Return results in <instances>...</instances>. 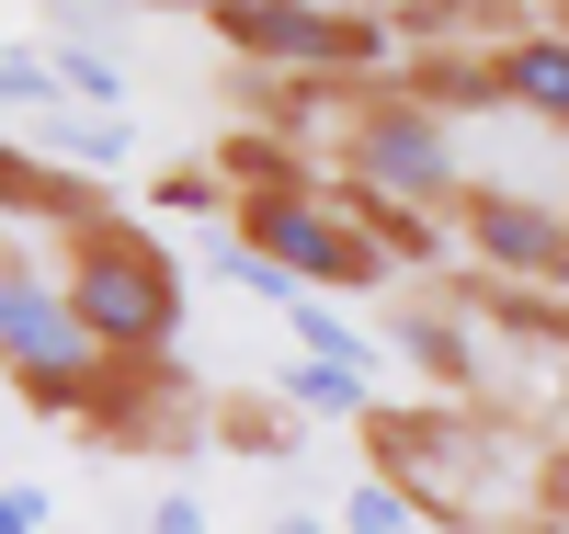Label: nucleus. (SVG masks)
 <instances>
[{"mask_svg": "<svg viewBox=\"0 0 569 534\" xmlns=\"http://www.w3.org/2000/svg\"><path fill=\"white\" fill-rule=\"evenodd\" d=\"M0 103L34 114V137L69 125V91H58V69H46V46H0Z\"/></svg>", "mask_w": 569, "mask_h": 534, "instance_id": "11", "label": "nucleus"}, {"mask_svg": "<svg viewBox=\"0 0 569 534\" xmlns=\"http://www.w3.org/2000/svg\"><path fill=\"white\" fill-rule=\"evenodd\" d=\"M262 534H342V523H319V512H273Z\"/></svg>", "mask_w": 569, "mask_h": 534, "instance_id": "18", "label": "nucleus"}, {"mask_svg": "<svg viewBox=\"0 0 569 534\" xmlns=\"http://www.w3.org/2000/svg\"><path fill=\"white\" fill-rule=\"evenodd\" d=\"M12 216L80 239V228H103V216H114V193H103V182H80L69 160H46V149H0V228H12Z\"/></svg>", "mask_w": 569, "mask_h": 534, "instance_id": "9", "label": "nucleus"}, {"mask_svg": "<svg viewBox=\"0 0 569 534\" xmlns=\"http://www.w3.org/2000/svg\"><path fill=\"white\" fill-rule=\"evenodd\" d=\"M399 342H410V364L433 375V386H467V375H479V353H467L456 308H410V319H399Z\"/></svg>", "mask_w": 569, "mask_h": 534, "instance_id": "12", "label": "nucleus"}, {"mask_svg": "<svg viewBox=\"0 0 569 534\" xmlns=\"http://www.w3.org/2000/svg\"><path fill=\"white\" fill-rule=\"evenodd\" d=\"M46 69H58V91L103 125V114H126V69L103 58V46H46Z\"/></svg>", "mask_w": 569, "mask_h": 534, "instance_id": "13", "label": "nucleus"}, {"mask_svg": "<svg viewBox=\"0 0 569 534\" xmlns=\"http://www.w3.org/2000/svg\"><path fill=\"white\" fill-rule=\"evenodd\" d=\"M536 512H558V523H569V444H547V455H536Z\"/></svg>", "mask_w": 569, "mask_h": 534, "instance_id": "15", "label": "nucleus"}, {"mask_svg": "<svg viewBox=\"0 0 569 534\" xmlns=\"http://www.w3.org/2000/svg\"><path fill=\"white\" fill-rule=\"evenodd\" d=\"M206 34L240 46L251 69L308 80V91H376L399 58L388 12H330V0H206Z\"/></svg>", "mask_w": 569, "mask_h": 534, "instance_id": "4", "label": "nucleus"}, {"mask_svg": "<svg viewBox=\"0 0 569 534\" xmlns=\"http://www.w3.org/2000/svg\"><path fill=\"white\" fill-rule=\"evenodd\" d=\"M467 262H479L490 284H512V296H547V284H569V205H547V193H512V182H467Z\"/></svg>", "mask_w": 569, "mask_h": 534, "instance_id": "7", "label": "nucleus"}, {"mask_svg": "<svg viewBox=\"0 0 569 534\" xmlns=\"http://www.w3.org/2000/svg\"><path fill=\"white\" fill-rule=\"evenodd\" d=\"M558 23H569V12H558Z\"/></svg>", "mask_w": 569, "mask_h": 534, "instance_id": "20", "label": "nucleus"}, {"mask_svg": "<svg viewBox=\"0 0 569 534\" xmlns=\"http://www.w3.org/2000/svg\"><path fill=\"white\" fill-rule=\"evenodd\" d=\"M273 410H297V421H376V375H353V364H319V353H284V375H273Z\"/></svg>", "mask_w": 569, "mask_h": 534, "instance_id": "10", "label": "nucleus"}, {"mask_svg": "<svg viewBox=\"0 0 569 534\" xmlns=\"http://www.w3.org/2000/svg\"><path fill=\"white\" fill-rule=\"evenodd\" d=\"M330 523H342V534H433V523H421L399 490H388V477H353V490H342V512H330Z\"/></svg>", "mask_w": 569, "mask_h": 534, "instance_id": "14", "label": "nucleus"}, {"mask_svg": "<svg viewBox=\"0 0 569 534\" xmlns=\"http://www.w3.org/2000/svg\"><path fill=\"white\" fill-rule=\"evenodd\" d=\"M58 284H69L80 330H91L114 364H171V342H182V273H171V251H160L137 216L80 228L69 262H58Z\"/></svg>", "mask_w": 569, "mask_h": 534, "instance_id": "2", "label": "nucleus"}, {"mask_svg": "<svg viewBox=\"0 0 569 534\" xmlns=\"http://www.w3.org/2000/svg\"><path fill=\"white\" fill-rule=\"evenodd\" d=\"M0 375H12L34 410H58V421H91L103 386H114V353L80 330L69 284L34 273V262H0Z\"/></svg>", "mask_w": 569, "mask_h": 534, "instance_id": "6", "label": "nucleus"}, {"mask_svg": "<svg viewBox=\"0 0 569 534\" xmlns=\"http://www.w3.org/2000/svg\"><path fill=\"white\" fill-rule=\"evenodd\" d=\"M149 534H206V501H160V523Z\"/></svg>", "mask_w": 569, "mask_h": 534, "instance_id": "17", "label": "nucleus"}, {"mask_svg": "<svg viewBox=\"0 0 569 534\" xmlns=\"http://www.w3.org/2000/svg\"><path fill=\"white\" fill-rule=\"evenodd\" d=\"M0 534H46V490H12V477H0Z\"/></svg>", "mask_w": 569, "mask_h": 534, "instance_id": "16", "label": "nucleus"}, {"mask_svg": "<svg viewBox=\"0 0 569 534\" xmlns=\"http://www.w3.org/2000/svg\"><path fill=\"white\" fill-rule=\"evenodd\" d=\"M228 228H240V251L251 262H273L297 296H376L388 284V251L365 239V216H353V193H330V182H273V193H240L228 205Z\"/></svg>", "mask_w": 569, "mask_h": 534, "instance_id": "3", "label": "nucleus"}, {"mask_svg": "<svg viewBox=\"0 0 569 534\" xmlns=\"http://www.w3.org/2000/svg\"><path fill=\"white\" fill-rule=\"evenodd\" d=\"M342 193L399 205V216H456L467 205V149H456V125L433 103H410V91L376 80L353 103V125H342Z\"/></svg>", "mask_w": 569, "mask_h": 534, "instance_id": "5", "label": "nucleus"}, {"mask_svg": "<svg viewBox=\"0 0 569 534\" xmlns=\"http://www.w3.org/2000/svg\"><path fill=\"white\" fill-rule=\"evenodd\" d=\"M512 534H569V523H558V512H525V523H512Z\"/></svg>", "mask_w": 569, "mask_h": 534, "instance_id": "19", "label": "nucleus"}, {"mask_svg": "<svg viewBox=\"0 0 569 534\" xmlns=\"http://www.w3.org/2000/svg\"><path fill=\"white\" fill-rule=\"evenodd\" d=\"M479 69H490V103L501 114H536L569 137V23H501V46H479Z\"/></svg>", "mask_w": 569, "mask_h": 534, "instance_id": "8", "label": "nucleus"}, {"mask_svg": "<svg viewBox=\"0 0 569 534\" xmlns=\"http://www.w3.org/2000/svg\"><path fill=\"white\" fill-rule=\"evenodd\" d=\"M365 444H376V477L433 523V534H490L501 512L525 523L536 512V477H512V455H501V432L479 421V410H376L365 421Z\"/></svg>", "mask_w": 569, "mask_h": 534, "instance_id": "1", "label": "nucleus"}]
</instances>
